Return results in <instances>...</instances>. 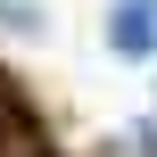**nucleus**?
Wrapping results in <instances>:
<instances>
[{"label":"nucleus","instance_id":"nucleus-1","mask_svg":"<svg viewBox=\"0 0 157 157\" xmlns=\"http://www.w3.org/2000/svg\"><path fill=\"white\" fill-rule=\"evenodd\" d=\"M116 50H124V58H149V50H157V17H149V8H132V0L116 8Z\"/></svg>","mask_w":157,"mask_h":157}]
</instances>
